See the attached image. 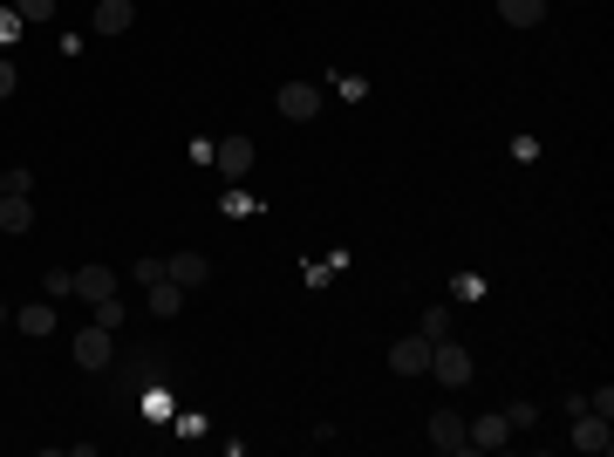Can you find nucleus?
Here are the masks:
<instances>
[{
    "label": "nucleus",
    "instance_id": "nucleus-12",
    "mask_svg": "<svg viewBox=\"0 0 614 457\" xmlns=\"http://www.w3.org/2000/svg\"><path fill=\"white\" fill-rule=\"evenodd\" d=\"M35 226V198H28V191H7V198H0V232H28Z\"/></svg>",
    "mask_w": 614,
    "mask_h": 457
},
{
    "label": "nucleus",
    "instance_id": "nucleus-3",
    "mask_svg": "<svg viewBox=\"0 0 614 457\" xmlns=\"http://www.w3.org/2000/svg\"><path fill=\"white\" fill-rule=\"evenodd\" d=\"M273 110L287 116V123H314V116H321V89H314V82H280Z\"/></svg>",
    "mask_w": 614,
    "mask_h": 457
},
{
    "label": "nucleus",
    "instance_id": "nucleus-1",
    "mask_svg": "<svg viewBox=\"0 0 614 457\" xmlns=\"http://www.w3.org/2000/svg\"><path fill=\"white\" fill-rule=\"evenodd\" d=\"M423 376H437L444 389H464V382H471V348L451 342V335H444V342H430V369H423Z\"/></svg>",
    "mask_w": 614,
    "mask_h": 457
},
{
    "label": "nucleus",
    "instance_id": "nucleus-22",
    "mask_svg": "<svg viewBox=\"0 0 614 457\" xmlns=\"http://www.w3.org/2000/svg\"><path fill=\"white\" fill-rule=\"evenodd\" d=\"M130 280H144V287H157V280H164V260H137V267H130Z\"/></svg>",
    "mask_w": 614,
    "mask_h": 457
},
{
    "label": "nucleus",
    "instance_id": "nucleus-24",
    "mask_svg": "<svg viewBox=\"0 0 614 457\" xmlns=\"http://www.w3.org/2000/svg\"><path fill=\"white\" fill-rule=\"evenodd\" d=\"M21 28H28V21H21V14H14V7H0V48H7V41L21 35Z\"/></svg>",
    "mask_w": 614,
    "mask_h": 457
},
{
    "label": "nucleus",
    "instance_id": "nucleus-20",
    "mask_svg": "<svg viewBox=\"0 0 614 457\" xmlns=\"http://www.w3.org/2000/svg\"><path fill=\"white\" fill-rule=\"evenodd\" d=\"M41 287H48V301H69V294H76V273H48Z\"/></svg>",
    "mask_w": 614,
    "mask_h": 457
},
{
    "label": "nucleus",
    "instance_id": "nucleus-5",
    "mask_svg": "<svg viewBox=\"0 0 614 457\" xmlns=\"http://www.w3.org/2000/svg\"><path fill=\"white\" fill-rule=\"evenodd\" d=\"M499 444H512V423H505V410H485L478 423H464V451H499Z\"/></svg>",
    "mask_w": 614,
    "mask_h": 457
},
{
    "label": "nucleus",
    "instance_id": "nucleus-28",
    "mask_svg": "<svg viewBox=\"0 0 614 457\" xmlns=\"http://www.w3.org/2000/svg\"><path fill=\"white\" fill-rule=\"evenodd\" d=\"M0 198H7V164H0Z\"/></svg>",
    "mask_w": 614,
    "mask_h": 457
},
{
    "label": "nucleus",
    "instance_id": "nucleus-15",
    "mask_svg": "<svg viewBox=\"0 0 614 457\" xmlns=\"http://www.w3.org/2000/svg\"><path fill=\"white\" fill-rule=\"evenodd\" d=\"M499 14H505V28H539V21H546V0H499Z\"/></svg>",
    "mask_w": 614,
    "mask_h": 457
},
{
    "label": "nucleus",
    "instance_id": "nucleus-17",
    "mask_svg": "<svg viewBox=\"0 0 614 457\" xmlns=\"http://www.w3.org/2000/svg\"><path fill=\"white\" fill-rule=\"evenodd\" d=\"M14 14H21L28 28H41V21H55V0H14Z\"/></svg>",
    "mask_w": 614,
    "mask_h": 457
},
{
    "label": "nucleus",
    "instance_id": "nucleus-16",
    "mask_svg": "<svg viewBox=\"0 0 614 457\" xmlns=\"http://www.w3.org/2000/svg\"><path fill=\"white\" fill-rule=\"evenodd\" d=\"M451 321H458V314H451V307L437 301V307H423V321H417V335H423V342H444V335H451Z\"/></svg>",
    "mask_w": 614,
    "mask_h": 457
},
{
    "label": "nucleus",
    "instance_id": "nucleus-26",
    "mask_svg": "<svg viewBox=\"0 0 614 457\" xmlns=\"http://www.w3.org/2000/svg\"><path fill=\"white\" fill-rule=\"evenodd\" d=\"M14 89H21V76H14V62H7V55H0V103H7V96H14Z\"/></svg>",
    "mask_w": 614,
    "mask_h": 457
},
{
    "label": "nucleus",
    "instance_id": "nucleus-10",
    "mask_svg": "<svg viewBox=\"0 0 614 457\" xmlns=\"http://www.w3.org/2000/svg\"><path fill=\"white\" fill-rule=\"evenodd\" d=\"M430 444H437L444 457L464 451V417H458V410H437V417H430Z\"/></svg>",
    "mask_w": 614,
    "mask_h": 457
},
{
    "label": "nucleus",
    "instance_id": "nucleus-27",
    "mask_svg": "<svg viewBox=\"0 0 614 457\" xmlns=\"http://www.w3.org/2000/svg\"><path fill=\"white\" fill-rule=\"evenodd\" d=\"M7 321H14V307H7V301H0V328H7Z\"/></svg>",
    "mask_w": 614,
    "mask_h": 457
},
{
    "label": "nucleus",
    "instance_id": "nucleus-18",
    "mask_svg": "<svg viewBox=\"0 0 614 457\" xmlns=\"http://www.w3.org/2000/svg\"><path fill=\"white\" fill-rule=\"evenodd\" d=\"M587 410H594V417H608V423H614V389H608V382H601V389H587Z\"/></svg>",
    "mask_w": 614,
    "mask_h": 457
},
{
    "label": "nucleus",
    "instance_id": "nucleus-11",
    "mask_svg": "<svg viewBox=\"0 0 614 457\" xmlns=\"http://www.w3.org/2000/svg\"><path fill=\"white\" fill-rule=\"evenodd\" d=\"M14 328H21V335H55V301H28V307H14Z\"/></svg>",
    "mask_w": 614,
    "mask_h": 457
},
{
    "label": "nucleus",
    "instance_id": "nucleus-14",
    "mask_svg": "<svg viewBox=\"0 0 614 457\" xmlns=\"http://www.w3.org/2000/svg\"><path fill=\"white\" fill-rule=\"evenodd\" d=\"M151 314L157 321H178V314H185V287H178V280H157L151 287Z\"/></svg>",
    "mask_w": 614,
    "mask_h": 457
},
{
    "label": "nucleus",
    "instance_id": "nucleus-4",
    "mask_svg": "<svg viewBox=\"0 0 614 457\" xmlns=\"http://www.w3.org/2000/svg\"><path fill=\"white\" fill-rule=\"evenodd\" d=\"M567 444H574V451H587V457H608V451H614V430H608V417L580 410V417H574V430H567Z\"/></svg>",
    "mask_w": 614,
    "mask_h": 457
},
{
    "label": "nucleus",
    "instance_id": "nucleus-19",
    "mask_svg": "<svg viewBox=\"0 0 614 457\" xmlns=\"http://www.w3.org/2000/svg\"><path fill=\"white\" fill-rule=\"evenodd\" d=\"M505 423H512V430H533L539 410H533V403H505Z\"/></svg>",
    "mask_w": 614,
    "mask_h": 457
},
{
    "label": "nucleus",
    "instance_id": "nucleus-7",
    "mask_svg": "<svg viewBox=\"0 0 614 457\" xmlns=\"http://www.w3.org/2000/svg\"><path fill=\"white\" fill-rule=\"evenodd\" d=\"M89 28H96V35H130V28H137V0H96Z\"/></svg>",
    "mask_w": 614,
    "mask_h": 457
},
{
    "label": "nucleus",
    "instance_id": "nucleus-23",
    "mask_svg": "<svg viewBox=\"0 0 614 457\" xmlns=\"http://www.w3.org/2000/svg\"><path fill=\"white\" fill-rule=\"evenodd\" d=\"M96 321H103V328H123V301H116V294H110V301H96Z\"/></svg>",
    "mask_w": 614,
    "mask_h": 457
},
{
    "label": "nucleus",
    "instance_id": "nucleus-25",
    "mask_svg": "<svg viewBox=\"0 0 614 457\" xmlns=\"http://www.w3.org/2000/svg\"><path fill=\"white\" fill-rule=\"evenodd\" d=\"M7 191H35V171H28V164H7Z\"/></svg>",
    "mask_w": 614,
    "mask_h": 457
},
{
    "label": "nucleus",
    "instance_id": "nucleus-2",
    "mask_svg": "<svg viewBox=\"0 0 614 457\" xmlns=\"http://www.w3.org/2000/svg\"><path fill=\"white\" fill-rule=\"evenodd\" d=\"M69 355H76V369H110V355H116V328L89 321L76 342H69Z\"/></svg>",
    "mask_w": 614,
    "mask_h": 457
},
{
    "label": "nucleus",
    "instance_id": "nucleus-6",
    "mask_svg": "<svg viewBox=\"0 0 614 457\" xmlns=\"http://www.w3.org/2000/svg\"><path fill=\"white\" fill-rule=\"evenodd\" d=\"M212 164H219V178H246L253 171V137H219V151H212Z\"/></svg>",
    "mask_w": 614,
    "mask_h": 457
},
{
    "label": "nucleus",
    "instance_id": "nucleus-21",
    "mask_svg": "<svg viewBox=\"0 0 614 457\" xmlns=\"http://www.w3.org/2000/svg\"><path fill=\"white\" fill-rule=\"evenodd\" d=\"M451 294H458V301H478V294H485V280H478V273H458V280H451Z\"/></svg>",
    "mask_w": 614,
    "mask_h": 457
},
{
    "label": "nucleus",
    "instance_id": "nucleus-9",
    "mask_svg": "<svg viewBox=\"0 0 614 457\" xmlns=\"http://www.w3.org/2000/svg\"><path fill=\"white\" fill-rule=\"evenodd\" d=\"M164 280H178L185 294H198V287L212 280V267H205V253H171V260H164Z\"/></svg>",
    "mask_w": 614,
    "mask_h": 457
},
{
    "label": "nucleus",
    "instance_id": "nucleus-13",
    "mask_svg": "<svg viewBox=\"0 0 614 457\" xmlns=\"http://www.w3.org/2000/svg\"><path fill=\"white\" fill-rule=\"evenodd\" d=\"M76 294H82L89 307L110 301V294H116V273H110V267H76Z\"/></svg>",
    "mask_w": 614,
    "mask_h": 457
},
{
    "label": "nucleus",
    "instance_id": "nucleus-8",
    "mask_svg": "<svg viewBox=\"0 0 614 457\" xmlns=\"http://www.w3.org/2000/svg\"><path fill=\"white\" fill-rule=\"evenodd\" d=\"M389 369H396V376H423V369H430V342H423V335L389 342Z\"/></svg>",
    "mask_w": 614,
    "mask_h": 457
}]
</instances>
